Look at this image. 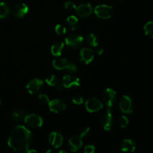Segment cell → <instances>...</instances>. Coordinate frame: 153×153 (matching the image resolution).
<instances>
[{
	"mask_svg": "<svg viewBox=\"0 0 153 153\" xmlns=\"http://www.w3.org/2000/svg\"><path fill=\"white\" fill-rule=\"evenodd\" d=\"M95 152V147L93 145H88L84 149V153H94Z\"/></svg>",
	"mask_w": 153,
	"mask_h": 153,
	"instance_id": "cell-31",
	"label": "cell"
},
{
	"mask_svg": "<svg viewBox=\"0 0 153 153\" xmlns=\"http://www.w3.org/2000/svg\"><path fill=\"white\" fill-rule=\"evenodd\" d=\"M72 101L74 104L76 105H81L83 103L84 98L82 95L80 94H75L72 98Z\"/></svg>",
	"mask_w": 153,
	"mask_h": 153,
	"instance_id": "cell-26",
	"label": "cell"
},
{
	"mask_svg": "<svg viewBox=\"0 0 153 153\" xmlns=\"http://www.w3.org/2000/svg\"><path fill=\"white\" fill-rule=\"evenodd\" d=\"M49 110L54 113H61L63 111L65 110L66 104L61 100L55 99V100H50L48 104Z\"/></svg>",
	"mask_w": 153,
	"mask_h": 153,
	"instance_id": "cell-12",
	"label": "cell"
},
{
	"mask_svg": "<svg viewBox=\"0 0 153 153\" xmlns=\"http://www.w3.org/2000/svg\"><path fill=\"white\" fill-rule=\"evenodd\" d=\"M79 57H80L81 61L86 64H90L91 62H92L94 58V51L90 48H83L82 49H81Z\"/></svg>",
	"mask_w": 153,
	"mask_h": 153,
	"instance_id": "cell-13",
	"label": "cell"
},
{
	"mask_svg": "<svg viewBox=\"0 0 153 153\" xmlns=\"http://www.w3.org/2000/svg\"><path fill=\"white\" fill-rule=\"evenodd\" d=\"M0 105H1V100H0Z\"/></svg>",
	"mask_w": 153,
	"mask_h": 153,
	"instance_id": "cell-38",
	"label": "cell"
},
{
	"mask_svg": "<svg viewBox=\"0 0 153 153\" xmlns=\"http://www.w3.org/2000/svg\"><path fill=\"white\" fill-rule=\"evenodd\" d=\"M25 117V111L21 110V109L16 108L14 110L12 111L11 112V118L13 121L14 122H19L24 119Z\"/></svg>",
	"mask_w": 153,
	"mask_h": 153,
	"instance_id": "cell-20",
	"label": "cell"
},
{
	"mask_svg": "<svg viewBox=\"0 0 153 153\" xmlns=\"http://www.w3.org/2000/svg\"><path fill=\"white\" fill-rule=\"evenodd\" d=\"M63 49H64V43L62 41H57L52 44L51 47V53L54 56L58 57L61 55Z\"/></svg>",
	"mask_w": 153,
	"mask_h": 153,
	"instance_id": "cell-19",
	"label": "cell"
},
{
	"mask_svg": "<svg viewBox=\"0 0 153 153\" xmlns=\"http://www.w3.org/2000/svg\"><path fill=\"white\" fill-rule=\"evenodd\" d=\"M3 1H6V0H3Z\"/></svg>",
	"mask_w": 153,
	"mask_h": 153,
	"instance_id": "cell-39",
	"label": "cell"
},
{
	"mask_svg": "<svg viewBox=\"0 0 153 153\" xmlns=\"http://www.w3.org/2000/svg\"><path fill=\"white\" fill-rule=\"evenodd\" d=\"M101 124L106 131H110L113 126V117L111 114V108H107L106 111L101 118Z\"/></svg>",
	"mask_w": 153,
	"mask_h": 153,
	"instance_id": "cell-9",
	"label": "cell"
},
{
	"mask_svg": "<svg viewBox=\"0 0 153 153\" xmlns=\"http://www.w3.org/2000/svg\"><path fill=\"white\" fill-rule=\"evenodd\" d=\"M117 99V93L111 88H108L102 95V100L107 108H111Z\"/></svg>",
	"mask_w": 153,
	"mask_h": 153,
	"instance_id": "cell-6",
	"label": "cell"
},
{
	"mask_svg": "<svg viewBox=\"0 0 153 153\" xmlns=\"http://www.w3.org/2000/svg\"><path fill=\"white\" fill-rule=\"evenodd\" d=\"M86 110L90 113H95L102 109L103 104L99 99L92 97L88 99L85 102Z\"/></svg>",
	"mask_w": 153,
	"mask_h": 153,
	"instance_id": "cell-5",
	"label": "cell"
},
{
	"mask_svg": "<svg viewBox=\"0 0 153 153\" xmlns=\"http://www.w3.org/2000/svg\"><path fill=\"white\" fill-rule=\"evenodd\" d=\"M83 40V37L80 34H70L65 38V43L71 49H76L82 45Z\"/></svg>",
	"mask_w": 153,
	"mask_h": 153,
	"instance_id": "cell-7",
	"label": "cell"
},
{
	"mask_svg": "<svg viewBox=\"0 0 153 153\" xmlns=\"http://www.w3.org/2000/svg\"><path fill=\"white\" fill-rule=\"evenodd\" d=\"M90 132H91V128H90V127H86V128H85L84 129H82V131H81L80 135L79 136H80L82 138H83V137L88 135V134H90Z\"/></svg>",
	"mask_w": 153,
	"mask_h": 153,
	"instance_id": "cell-32",
	"label": "cell"
},
{
	"mask_svg": "<svg viewBox=\"0 0 153 153\" xmlns=\"http://www.w3.org/2000/svg\"><path fill=\"white\" fill-rule=\"evenodd\" d=\"M83 142L82 138L80 136H73L69 140V146L72 152H75L79 150L82 147Z\"/></svg>",
	"mask_w": 153,
	"mask_h": 153,
	"instance_id": "cell-18",
	"label": "cell"
},
{
	"mask_svg": "<svg viewBox=\"0 0 153 153\" xmlns=\"http://www.w3.org/2000/svg\"><path fill=\"white\" fill-rule=\"evenodd\" d=\"M23 153H37L35 149H27L26 151L23 152Z\"/></svg>",
	"mask_w": 153,
	"mask_h": 153,
	"instance_id": "cell-35",
	"label": "cell"
},
{
	"mask_svg": "<svg viewBox=\"0 0 153 153\" xmlns=\"http://www.w3.org/2000/svg\"><path fill=\"white\" fill-rule=\"evenodd\" d=\"M76 11L78 16L80 17H86L92 13L93 8L90 3H85L76 7Z\"/></svg>",
	"mask_w": 153,
	"mask_h": 153,
	"instance_id": "cell-15",
	"label": "cell"
},
{
	"mask_svg": "<svg viewBox=\"0 0 153 153\" xmlns=\"http://www.w3.org/2000/svg\"><path fill=\"white\" fill-rule=\"evenodd\" d=\"M24 122L31 128H40L43 126V120L41 117L36 114H30L25 117Z\"/></svg>",
	"mask_w": 153,
	"mask_h": 153,
	"instance_id": "cell-4",
	"label": "cell"
},
{
	"mask_svg": "<svg viewBox=\"0 0 153 153\" xmlns=\"http://www.w3.org/2000/svg\"><path fill=\"white\" fill-rule=\"evenodd\" d=\"M121 150L124 152H133L136 149V143L131 139H125L120 144Z\"/></svg>",
	"mask_w": 153,
	"mask_h": 153,
	"instance_id": "cell-17",
	"label": "cell"
},
{
	"mask_svg": "<svg viewBox=\"0 0 153 153\" xmlns=\"http://www.w3.org/2000/svg\"><path fill=\"white\" fill-rule=\"evenodd\" d=\"M43 86V81L39 79H33L27 83L25 88L30 94H35L42 89Z\"/></svg>",
	"mask_w": 153,
	"mask_h": 153,
	"instance_id": "cell-8",
	"label": "cell"
},
{
	"mask_svg": "<svg viewBox=\"0 0 153 153\" xmlns=\"http://www.w3.org/2000/svg\"><path fill=\"white\" fill-rule=\"evenodd\" d=\"M67 22L70 27V30H72V31H75L76 29H77L78 26H79V19L74 15L68 16V18L67 19Z\"/></svg>",
	"mask_w": 153,
	"mask_h": 153,
	"instance_id": "cell-21",
	"label": "cell"
},
{
	"mask_svg": "<svg viewBox=\"0 0 153 153\" xmlns=\"http://www.w3.org/2000/svg\"><path fill=\"white\" fill-rule=\"evenodd\" d=\"M46 82L47 85L49 86H56L58 83H59V79L55 76V75H51L49 76L46 79Z\"/></svg>",
	"mask_w": 153,
	"mask_h": 153,
	"instance_id": "cell-25",
	"label": "cell"
},
{
	"mask_svg": "<svg viewBox=\"0 0 153 153\" xmlns=\"http://www.w3.org/2000/svg\"><path fill=\"white\" fill-rule=\"evenodd\" d=\"M87 43L93 47H97L99 45L98 38L94 34H90L86 38Z\"/></svg>",
	"mask_w": 153,
	"mask_h": 153,
	"instance_id": "cell-23",
	"label": "cell"
},
{
	"mask_svg": "<svg viewBox=\"0 0 153 153\" xmlns=\"http://www.w3.org/2000/svg\"><path fill=\"white\" fill-rule=\"evenodd\" d=\"M63 136L60 133L53 131L49 136V142L55 149L61 147L63 144Z\"/></svg>",
	"mask_w": 153,
	"mask_h": 153,
	"instance_id": "cell-14",
	"label": "cell"
},
{
	"mask_svg": "<svg viewBox=\"0 0 153 153\" xmlns=\"http://www.w3.org/2000/svg\"><path fill=\"white\" fill-rule=\"evenodd\" d=\"M10 14V8L5 2H0V19H4Z\"/></svg>",
	"mask_w": 153,
	"mask_h": 153,
	"instance_id": "cell-22",
	"label": "cell"
},
{
	"mask_svg": "<svg viewBox=\"0 0 153 153\" xmlns=\"http://www.w3.org/2000/svg\"><path fill=\"white\" fill-rule=\"evenodd\" d=\"M52 66L54 68L58 70H63L67 69L70 73H76L78 70L77 66L74 63L63 58H58L52 61Z\"/></svg>",
	"mask_w": 153,
	"mask_h": 153,
	"instance_id": "cell-2",
	"label": "cell"
},
{
	"mask_svg": "<svg viewBox=\"0 0 153 153\" xmlns=\"http://www.w3.org/2000/svg\"><path fill=\"white\" fill-rule=\"evenodd\" d=\"M31 139L32 134L26 127L17 126L10 132L7 140V144L13 150L23 152L28 149Z\"/></svg>",
	"mask_w": 153,
	"mask_h": 153,
	"instance_id": "cell-1",
	"label": "cell"
},
{
	"mask_svg": "<svg viewBox=\"0 0 153 153\" xmlns=\"http://www.w3.org/2000/svg\"><path fill=\"white\" fill-rule=\"evenodd\" d=\"M103 52H104V49H103L102 47H101V46L97 47V49H96V52H97V55H102V54L103 53Z\"/></svg>",
	"mask_w": 153,
	"mask_h": 153,
	"instance_id": "cell-34",
	"label": "cell"
},
{
	"mask_svg": "<svg viewBox=\"0 0 153 153\" xmlns=\"http://www.w3.org/2000/svg\"><path fill=\"white\" fill-rule=\"evenodd\" d=\"M62 84L65 88H73L80 85V80L73 75H66L62 79Z\"/></svg>",
	"mask_w": 153,
	"mask_h": 153,
	"instance_id": "cell-10",
	"label": "cell"
},
{
	"mask_svg": "<svg viewBox=\"0 0 153 153\" xmlns=\"http://www.w3.org/2000/svg\"><path fill=\"white\" fill-rule=\"evenodd\" d=\"M143 29L146 35L153 38V21H149L146 22L143 27Z\"/></svg>",
	"mask_w": 153,
	"mask_h": 153,
	"instance_id": "cell-24",
	"label": "cell"
},
{
	"mask_svg": "<svg viewBox=\"0 0 153 153\" xmlns=\"http://www.w3.org/2000/svg\"><path fill=\"white\" fill-rule=\"evenodd\" d=\"M38 100L41 104L43 105H48L49 102V99L47 95L46 94H39L38 95Z\"/></svg>",
	"mask_w": 153,
	"mask_h": 153,
	"instance_id": "cell-28",
	"label": "cell"
},
{
	"mask_svg": "<svg viewBox=\"0 0 153 153\" xmlns=\"http://www.w3.org/2000/svg\"><path fill=\"white\" fill-rule=\"evenodd\" d=\"M28 12V7L24 3H19L13 7L12 13L16 18H22L25 16Z\"/></svg>",
	"mask_w": 153,
	"mask_h": 153,
	"instance_id": "cell-16",
	"label": "cell"
},
{
	"mask_svg": "<svg viewBox=\"0 0 153 153\" xmlns=\"http://www.w3.org/2000/svg\"><path fill=\"white\" fill-rule=\"evenodd\" d=\"M58 153H67V152L64 150H61V151H59V152Z\"/></svg>",
	"mask_w": 153,
	"mask_h": 153,
	"instance_id": "cell-37",
	"label": "cell"
},
{
	"mask_svg": "<svg viewBox=\"0 0 153 153\" xmlns=\"http://www.w3.org/2000/svg\"><path fill=\"white\" fill-rule=\"evenodd\" d=\"M94 12L100 19H109L113 13V7L107 4H100L95 7Z\"/></svg>",
	"mask_w": 153,
	"mask_h": 153,
	"instance_id": "cell-3",
	"label": "cell"
},
{
	"mask_svg": "<svg viewBox=\"0 0 153 153\" xmlns=\"http://www.w3.org/2000/svg\"><path fill=\"white\" fill-rule=\"evenodd\" d=\"M55 32H56L58 34H59V35H63V34H65L66 31H67V29H66L65 27H64V25H61V24H58V25H56V26H55Z\"/></svg>",
	"mask_w": 153,
	"mask_h": 153,
	"instance_id": "cell-29",
	"label": "cell"
},
{
	"mask_svg": "<svg viewBox=\"0 0 153 153\" xmlns=\"http://www.w3.org/2000/svg\"><path fill=\"white\" fill-rule=\"evenodd\" d=\"M128 123H129L128 122V119L126 116H121V117L120 118L119 124L121 128H126L128 125Z\"/></svg>",
	"mask_w": 153,
	"mask_h": 153,
	"instance_id": "cell-27",
	"label": "cell"
},
{
	"mask_svg": "<svg viewBox=\"0 0 153 153\" xmlns=\"http://www.w3.org/2000/svg\"><path fill=\"white\" fill-rule=\"evenodd\" d=\"M119 105L123 113L129 114L132 112V101L128 96H123L120 99Z\"/></svg>",
	"mask_w": 153,
	"mask_h": 153,
	"instance_id": "cell-11",
	"label": "cell"
},
{
	"mask_svg": "<svg viewBox=\"0 0 153 153\" xmlns=\"http://www.w3.org/2000/svg\"><path fill=\"white\" fill-rule=\"evenodd\" d=\"M64 7H65L66 10L72 11V10H76V4L73 2H72V1H67V2L64 3Z\"/></svg>",
	"mask_w": 153,
	"mask_h": 153,
	"instance_id": "cell-30",
	"label": "cell"
},
{
	"mask_svg": "<svg viewBox=\"0 0 153 153\" xmlns=\"http://www.w3.org/2000/svg\"><path fill=\"white\" fill-rule=\"evenodd\" d=\"M56 88H57V90L59 91H62L65 89V88H64V85L62 84V82H59V83L56 85Z\"/></svg>",
	"mask_w": 153,
	"mask_h": 153,
	"instance_id": "cell-33",
	"label": "cell"
},
{
	"mask_svg": "<svg viewBox=\"0 0 153 153\" xmlns=\"http://www.w3.org/2000/svg\"><path fill=\"white\" fill-rule=\"evenodd\" d=\"M46 153H54V152H53V150H52V149H48L47 151H46Z\"/></svg>",
	"mask_w": 153,
	"mask_h": 153,
	"instance_id": "cell-36",
	"label": "cell"
}]
</instances>
